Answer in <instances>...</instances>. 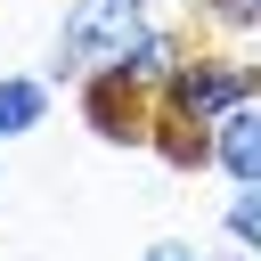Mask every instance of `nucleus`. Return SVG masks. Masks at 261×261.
<instances>
[{"label":"nucleus","instance_id":"obj_7","mask_svg":"<svg viewBox=\"0 0 261 261\" xmlns=\"http://www.w3.org/2000/svg\"><path fill=\"white\" fill-rule=\"evenodd\" d=\"M147 147H155L171 171H212V130H196V122H171L163 106H155V130H147Z\"/></svg>","mask_w":261,"mask_h":261},{"label":"nucleus","instance_id":"obj_8","mask_svg":"<svg viewBox=\"0 0 261 261\" xmlns=\"http://www.w3.org/2000/svg\"><path fill=\"white\" fill-rule=\"evenodd\" d=\"M220 237H228L237 253H253V261H261V188H237V196L220 204Z\"/></svg>","mask_w":261,"mask_h":261},{"label":"nucleus","instance_id":"obj_10","mask_svg":"<svg viewBox=\"0 0 261 261\" xmlns=\"http://www.w3.org/2000/svg\"><path fill=\"white\" fill-rule=\"evenodd\" d=\"M139 261H196V245H188V237H155Z\"/></svg>","mask_w":261,"mask_h":261},{"label":"nucleus","instance_id":"obj_6","mask_svg":"<svg viewBox=\"0 0 261 261\" xmlns=\"http://www.w3.org/2000/svg\"><path fill=\"white\" fill-rule=\"evenodd\" d=\"M49 122V73H0V139H24Z\"/></svg>","mask_w":261,"mask_h":261},{"label":"nucleus","instance_id":"obj_4","mask_svg":"<svg viewBox=\"0 0 261 261\" xmlns=\"http://www.w3.org/2000/svg\"><path fill=\"white\" fill-rule=\"evenodd\" d=\"M188 49H196V41H188L179 24H163V16H155V24H147V33H139V41L106 65V73H122L139 98H163V90H171V73L188 65Z\"/></svg>","mask_w":261,"mask_h":261},{"label":"nucleus","instance_id":"obj_11","mask_svg":"<svg viewBox=\"0 0 261 261\" xmlns=\"http://www.w3.org/2000/svg\"><path fill=\"white\" fill-rule=\"evenodd\" d=\"M196 261H253V253H237V245H220V253H196Z\"/></svg>","mask_w":261,"mask_h":261},{"label":"nucleus","instance_id":"obj_3","mask_svg":"<svg viewBox=\"0 0 261 261\" xmlns=\"http://www.w3.org/2000/svg\"><path fill=\"white\" fill-rule=\"evenodd\" d=\"M73 106H82V122L106 147H147V130H155V98H139L122 73H82L73 82Z\"/></svg>","mask_w":261,"mask_h":261},{"label":"nucleus","instance_id":"obj_1","mask_svg":"<svg viewBox=\"0 0 261 261\" xmlns=\"http://www.w3.org/2000/svg\"><path fill=\"white\" fill-rule=\"evenodd\" d=\"M147 24H155V0H65L49 90H57V82H82V73H106V65L147 33Z\"/></svg>","mask_w":261,"mask_h":261},{"label":"nucleus","instance_id":"obj_5","mask_svg":"<svg viewBox=\"0 0 261 261\" xmlns=\"http://www.w3.org/2000/svg\"><path fill=\"white\" fill-rule=\"evenodd\" d=\"M212 171L228 188H261V106H237L228 122H212Z\"/></svg>","mask_w":261,"mask_h":261},{"label":"nucleus","instance_id":"obj_2","mask_svg":"<svg viewBox=\"0 0 261 261\" xmlns=\"http://www.w3.org/2000/svg\"><path fill=\"white\" fill-rule=\"evenodd\" d=\"M171 122H196V130H212V122H228L237 106H253V65L237 57V49H212V41H196L188 49V65L171 73V90L155 98Z\"/></svg>","mask_w":261,"mask_h":261},{"label":"nucleus","instance_id":"obj_9","mask_svg":"<svg viewBox=\"0 0 261 261\" xmlns=\"http://www.w3.org/2000/svg\"><path fill=\"white\" fill-rule=\"evenodd\" d=\"M204 8V24L220 33V41H245V33H261V0H196Z\"/></svg>","mask_w":261,"mask_h":261}]
</instances>
